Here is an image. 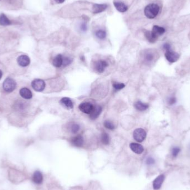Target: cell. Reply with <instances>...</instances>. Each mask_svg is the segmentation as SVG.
<instances>
[{"instance_id": "cell-1", "label": "cell", "mask_w": 190, "mask_h": 190, "mask_svg": "<svg viewBox=\"0 0 190 190\" xmlns=\"http://www.w3.org/2000/svg\"><path fill=\"white\" fill-rule=\"evenodd\" d=\"M159 6L155 4H151L146 6L144 13L146 17L149 19L155 18L159 13Z\"/></svg>"}, {"instance_id": "cell-2", "label": "cell", "mask_w": 190, "mask_h": 190, "mask_svg": "<svg viewBox=\"0 0 190 190\" xmlns=\"http://www.w3.org/2000/svg\"><path fill=\"white\" fill-rule=\"evenodd\" d=\"M3 89L7 92H12L16 89V82L13 79L7 77L6 79L2 84Z\"/></svg>"}, {"instance_id": "cell-3", "label": "cell", "mask_w": 190, "mask_h": 190, "mask_svg": "<svg viewBox=\"0 0 190 190\" xmlns=\"http://www.w3.org/2000/svg\"><path fill=\"white\" fill-rule=\"evenodd\" d=\"M133 136L136 141L142 142L146 138V131L142 128H137L133 133Z\"/></svg>"}, {"instance_id": "cell-4", "label": "cell", "mask_w": 190, "mask_h": 190, "mask_svg": "<svg viewBox=\"0 0 190 190\" xmlns=\"http://www.w3.org/2000/svg\"><path fill=\"white\" fill-rule=\"evenodd\" d=\"M32 87L34 90L37 92H41L44 90L46 84L44 80L41 79H35L32 82Z\"/></svg>"}, {"instance_id": "cell-5", "label": "cell", "mask_w": 190, "mask_h": 190, "mask_svg": "<svg viewBox=\"0 0 190 190\" xmlns=\"http://www.w3.org/2000/svg\"><path fill=\"white\" fill-rule=\"evenodd\" d=\"M165 57L168 62L170 63H173L177 61L178 60V58H180V55L178 53H177L176 52H174L171 50L166 51Z\"/></svg>"}, {"instance_id": "cell-6", "label": "cell", "mask_w": 190, "mask_h": 190, "mask_svg": "<svg viewBox=\"0 0 190 190\" xmlns=\"http://www.w3.org/2000/svg\"><path fill=\"white\" fill-rule=\"evenodd\" d=\"M108 66V63L105 60H99L95 62V68L98 73H103L105 68Z\"/></svg>"}, {"instance_id": "cell-7", "label": "cell", "mask_w": 190, "mask_h": 190, "mask_svg": "<svg viewBox=\"0 0 190 190\" xmlns=\"http://www.w3.org/2000/svg\"><path fill=\"white\" fill-rule=\"evenodd\" d=\"M79 108L80 110L86 114H90L93 110V106L89 102H84L81 103Z\"/></svg>"}, {"instance_id": "cell-8", "label": "cell", "mask_w": 190, "mask_h": 190, "mask_svg": "<svg viewBox=\"0 0 190 190\" xmlns=\"http://www.w3.org/2000/svg\"><path fill=\"white\" fill-rule=\"evenodd\" d=\"M17 61L18 64L19 66L23 67L28 66L31 62L30 58L28 56L25 55H22L20 56L17 58Z\"/></svg>"}, {"instance_id": "cell-9", "label": "cell", "mask_w": 190, "mask_h": 190, "mask_svg": "<svg viewBox=\"0 0 190 190\" xmlns=\"http://www.w3.org/2000/svg\"><path fill=\"white\" fill-rule=\"evenodd\" d=\"M164 180H165V176L164 175H159L158 177L155 178V180L153 182V187L154 190H159L164 182Z\"/></svg>"}, {"instance_id": "cell-10", "label": "cell", "mask_w": 190, "mask_h": 190, "mask_svg": "<svg viewBox=\"0 0 190 190\" xmlns=\"http://www.w3.org/2000/svg\"><path fill=\"white\" fill-rule=\"evenodd\" d=\"M151 32L155 38H156L157 39L159 36L163 35L165 32V29L162 27L155 25L153 27Z\"/></svg>"}, {"instance_id": "cell-11", "label": "cell", "mask_w": 190, "mask_h": 190, "mask_svg": "<svg viewBox=\"0 0 190 190\" xmlns=\"http://www.w3.org/2000/svg\"><path fill=\"white\" fill-rule=\"evenodd\" d=\"M102 112L101 106L100 105H96L93 106V108L91 114H90V116L91 119H95L98 117L100 115Z\"/></svg>"}, {"instance_id": "cell-12", "label": "cell", "mask_w": 190, "mask_h": 190, "mask_svg": "<svg viewBox=\"0 0 190 190\" xmlns=\"http://www.w3.org/2000/svg\"><path fill=\"white\" fill-rule=\"evenodd\" d=\"M130 147L131 150L136 154H141L144 151L143 147L137 143H131L130 145Z\"/></svg>"}, {"instance_id": "cell-13", "label": "cell", "mask_w": 190, "mask_h": 190, "mask_svg": "<svg viewBox=\"0 0 190 190\" xmlns=\"http://www.w3.org/2000/svg\"><path fill=\"white\" fill-rule=\"evenodd\" d=\"M20 94L22 98L26 100H30L32 97V92L29 89L26 87H23L20 90Z\"/></svg>"}, {"instance_id": "cell-14", "label": "cell", "mask_w": 190, "mask_h": 190, "mask_svg": "<svg viewBox=\"0 0 190 190\" xmlns=\"http://www.w3.org/2000/svg\"><path fill=\"white\" fill-rule=\"evenodd\" d=\"M71 143L74 146L81 147L84 143V138L81 135H77L72 138V139L71 140Z\"/></svg>"}, {"instance_id": "cell-15", "label": "cell", "mask_w": 190, "mask_h": 190, "mask_svg": "<svg viewBox=\"0 0 190 190\" xmlns=\"http://www.w3.org/2000/svg\"><path fill=\"white\" fill-rule=\"evenodd\" d=\"M107 8L106 4H94L92 7V12L93 13H99L105 11Z\"/></svg>"}, {"instance_id": "cell-16", "label": "cell", "mask_w": 190, "mask_h": 190, "mask_svg": "<svg viewBox=\"0 0 190 190\" xmlns=\"http://www.w3.org/2000/svg\"><path fill=\"white\" fill-rule=\"evenodd\" d=\"M60 103L63 106H65L68 109H72L74 108V104L71 99L68 97H63L60 101Z\"/></svg>"}, {"instance_id": "cell-17", "label": "cell", "mask_w": 190, "mask_h": 190, "mask_svg": "<svg viewBox=\"0 0 190 190\" xmlns=\"http://www.w3.org/2000/svg\"><path fill=\"white\" fill-rule=\"evenodd\" d=\"M114 6L116 9H117V11H119L120 12H125L127 11L128 7L127 6L124 4L123 2H114Z\"/></svg>"}, {"instance_id": "cell-18", "label": "cell", "mask_w": 190, "mask_h": 190, "mask_svg": "<svg viewBox=\"0 0 190 190\" xmlns=\"http://www.w3.org/2000/svg\"><path fill=\"white\" fill-rule=\"evenodd\" d=\"M32 180L36 184L41 183L43 181V176L42 173L39 171L35 172L32 177Z\"/></svg>"}, {"instance_id": "cell-19", "label": "cell", "mask_w": 190, "mask_h": 190, "mask_svg": "<svg viewBox=\"0 0 190 190\" xmlns=\"http://www.w3.org/2000/svg\"><path fill=\"white\" fill-rule=\"evenodd\" d=\"M53 66L56 67H60L63 64V56L62 55H58L54 58L52 61Z\"/></svg>"}, {"instance_id": "cell-20", "label": "cell", "mask_w": 190, "mask_h": 190, "mask_svg": "<svg viewBox=\"0 0 190 190\" xmlns=\"http://www.w3.org/2000/svg\"><path fill=\"white\" fill-rule=\"evenodd\" d=\"M149 105L146 104V103H144L141 101H137L135 103V108L137 110L140 111H145L149 108Z\"/></svg>"}, {"instance_id": "cell-21", "label": "cell", "mask_w": 190, "mask_h": 190, "mask_svg": "<svg viewBox=\"0 0 190 190\" xmlns=\"http://www.w3.org/2000/svg\"><path fill=\"white\" fill-rule=\"evenodd\" d=\"M11 24V21L9 20L4 14L0 15V25L1 26H9Z\"/></svg>"}, {"instance_id": "cell-22", "label": "cell", "mask_w": 190, "mask_h": 190, "mask_svg": "<svg viewBox=\"0 0 190 190\" xmlns=\"http://www.w3.org/2000/svg\"><path fill=\"white\" fill-rule=\"evenodd\" d=\"M145 36L146 39L148 40L151 43H154L156 41L157 39L155 38L154 35H152L151 31H146L145 32Z\"/></svg>"}, {"instance_id": "cell-23", "label": "cell", "mask_w": 190, "mask_h": 190, "mask_svg": "<svg viewBox=\"0 0 190 190\" xmlns=\"http://www.w3.org/2000/svg\"><path fill=\"white\" fill-rule=\"evenodd\" d=\"M101 140L102 143L105 145H108L110 143V137L107 133L103 132L102 133Z\"/></svg>"}, {"instance_id": "cell-24", "label": "cell", "mask_w": 190, "mask_h": 190, "mask_svg": "<svg viewBox=\"0 0 190 190\" xmlns=\"http://www.w3.org/2000/svg\"><path fill=\"white\" fill-rule=\"evenodd\" d=\"M96 36H97V38L101 40H103L106 38V31L102 30H100L96 32Z\"/></svg>"}, {"instance_id": "cell-25", "label": "cell", "mask_w": 190, "mask_h": 190, "mask_svg": "<svg viewBox=\"0 0 190 190\" xmlns=\"http://www.w3.org/2000/svg\"><path fill=\"white\" fill-rule=\"evenodd\" d=\"M154 55L151 52H147L145 55V60L147 62H151L154 59Z\"/></svg>"}, {"instance_id": "cell-26", "label": "cell", "mask_w": 190, "mask_h": 190, "mask_svg": "<svg viewBox=\"0 0 190 190\" xmlns=\"http://www.w3.org/2000/svg\"><path fill=\"white\" fill-rule=\"evenodd\" d=\"M103 125L106 128L110 130H113L115 128V125L113 124L111 121L109 120H106L103 122Z\"/></svg>"}, {"instance_id": "cell-27", "label": "cell", "mask_w": 190, "mask_h": 190, "mask_svg": "<svg viewBox=\"0 0 190 190\" xmlns=\"http://www.w3.org/2000/svg\"><path fill=\"white\" fill-rule=\"evenodd\" d=\"M80 126L77 124H72L70 126V131L72 133L76 134L79 131Z\"/></svg>"}, {"instance_id": "cell-28", "label": "cell", "mask_w": 190, "mask_h": 190, "mask_svg": "<svg viewBox=\"0 0 190 190\" xmlns=\"http://www.w3.org/2000/svg\"><path fill=\"white\" fill-rule=\"evenodd\" d=\"M72 61V60L69 58L63 57V64H62V65L64 67L67 66L69 65L70 64H71Z\"/></svg>"}, {"instance_id": "cell-29", "label": "cell", "mask_w": 190, "mask_h": 190, "mask_svg": "<svg viewBox=\"0 0 190 190\" xmlns=\"http://www.w3.org/2000/svg\"><path fill=\"white\" fill-rule=\"evenodd\" d=\"M180 151H181L180 149L178 147H174L173 148L171 152H172V155H173V157H177V155H178V154L180 153Z\"/></svg>"}, {"instance_id": "cell-30", "label": "cell", "mask_w": 190, "mask_h": 190, "mask_svg": "<svg viewBox=\"0 0 190 190\" xmlns=\"http://www.w3.org/2000/svg\"><path fill=\"white\" fill-rule=\"evenodd\" d=\"M113 86L116 90H120L124 89L125 87V84L122 83H114L113 84Z\"/></svg>"}, {"instance_id": "cell-31", "label": "cell", "mask_w": 190, "mask_h": 190, "mask_svg": "<svg viewBox=\"0 0 190 190\" xmlns=\"http://www.w3.org/2000/svg\"><path fill=\"white\" fill-rule=\"evenodd\" d=\"M155 159H154L153 158H152V157H151L147 158V159L146 160V163L149 165H153V164H155Z\"/></svg>"}, {"instance_id": "cell-32", "label": "cell", "mask_w": 190, "mask_h": 190, "mask_svg": "<svg viewBox=\"0 0 190 190\" xmlns=\"http://www.w3.org/2000/svg\"><path fill=\"white\" fill-rule=\"evenodd\" d=\"M80 29L83 32H86L87 30V26L86 23H82L80 26Z\"/></svg>"}, {"instance_id": "cell-33", "label": "cell", "mask_w": 190, "mask_h": 190, "mask_svg": "<svg viewBox=\"0 0 190 190\" xmlns=\"http://www.w3.org/2000/svg\"><path fill=\"white\" fill-rule=\"evenodd\" d=\"M168 102L170 105H173L176 102V98L175 97H171L169 98Z\"/></svg>"}, {"instance_id": "cell-34", "label": "cell", "mask_w": 190, "mask_h": 190, "mask_svg": "<svg viewBox=\"0 0 190 190\" xmlns=\"http://www.w3.org/2000/svg\"><path fill=\"white\" fill-rule=\"evenodd\" d=\"M163 47H164V50H166V51L171 50V45H170V44H168V43L165 44H164V46H163Z\"/></svg>"}, {"instance_id": "cell-35", "label": "cell", "mask_w": 190, "mask_h": 190, "mask_svg": "<svg viewBox=\"0 0 190 190\" xmlns=\"http://www.w3.org/2000/svg\"><path fill=\"white\" fill-rule=\"evenodd\" d=\"M55 1L58 4H62V3H63L65 2V0H55Z\"/></svg>"}, {"instance_id": "cell-36", "label": "cell", "mask_w": 190, "mask_h": 190, "mask_svg": "<svg viewBox=\"0 0 190 190\" xmlns=\"http://www.w3.org/2000/svg\"><path fill=\"white\" fill-rule=\"evenodd\" d=\"M2 72L0 70V80L2 79Z\"/></svg>"}]
</instances>
